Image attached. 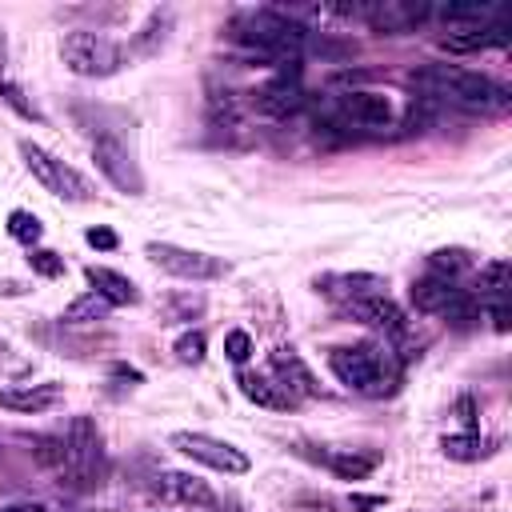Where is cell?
Listing matches in <instances>:
<instances>
[{"label":"cell","mask_w":512,"mask_h":512,"mask_svg":"<svg viewBox=\"0 0 512 512\" xmlns=\"http://www.w3.org/2000/svg\"><path fill=\"white\" fill-rule=\"evenodd\" d=\"M408 80L420 92V100H440V104H452V108H464V112H480V116H496V112H504L512 104L504 84H496L484 72L456 68V64H424Z\"/></svg>","instance_id":"6da1fadb"},{"label":"cell","mask_w":512,"mask_h":512,"mask_svg":"<svg viewBox=\"0 0 512 512\" xmlns=\"http://www.w3.org/2000/svg\"><path fill=\"white\" fill-rule=\"evenodd\" d=\"M232 44H240L248 56L272 64V68H284V64H296V56L304 48H312V28L300 24L292 12H276V8H260V12H244L232 20L228 28Z\"/></svg>","instance_id":"7a4b0ae2"},{"label":"cell","mask_w":512,"mask_h":512,"mask_svg":"<svg viewBox=\"0 0 512 512\" xmlns=\"http://www.w3.org/2000/svg\"><path fill=\"white\" fill-rule=\"evenodd\" d=\"M36 460L48 464L60 476V484L92 488V484H100V472H104V440H100V428L88 416H72L64 424V432L36 440Z\"/></svg>","instance_id":"3957f363"},{"label":"cell","mask_w":512,"mask_h":512,"mask_svg":"<svg viewBox=\"0 0 512 512\" xmlns=\"http://www.w3.org/2000/svg\"><path fill=\"white\" fill-rule=\"evenodd\" d=\"M328 368L344 388H352L360 396H388L400 384V360L384 344H372V340L332 348Z\"/></svg>","instance_id":"277c9868"},{"label":"cell","mask_w":512,"mask_h":512,"mask_svg":"<svg viewBox=\"0 0 512 512\" xmlns=\"http://www.w3.org/2000/svg\"><path fill=\"white\" fill-rule=\"evenodd\" d=\"M328 124L340 128V132H356V136H380V132L396 128V108H392V100L384 92L348 88V92L332 96Z\"/></svg>","instance_id":"5b68a950"},{"label":"cell","mask_w":512,"mask_h":512,"mask_svg":"<svg viewBox=\"0 0 512 512\" xmlns=\"http://www.w3.org/2000/svg\"><path fill=\"white\" fill-rule=\"evenodd\" d=\"M60 60L72 76H84V80H104V76H116L124 68V48L104 36V32H88V28H76V32H64L60 40Z\"/></svg>","instance_id":"8992f818"},{"label":"cell","mask_w":512,"mask_h":512,"mask_svg":"<svg viewBox=\"0 0 512 512\" xmlns=\"http://www.w3.org/2000/svg\"><path fill=\"white\" fill-rule=\"evenodd\" d=\"M20 156H24V168L32 172V180H36L44 192H52V196H60V200H72V204H88V200L96 196L92 180H88L84 172H76L72 164H64L60 156H52L48 148H40V144H32V140H20Z\"/></svg>","instance_id":"52a82bcc"},{"label":"cell","mask_w":512,"mask_h":512,"mask_svg":"<svg viewBox=\"0 0 512 512\" xmlns=\"http://www.w3.org/2000/svg\"><path fill=\"white\" fill-rule=\"evenodd\" d=\"M412 304L416 312L424 316H440L448 320L452 328H472L480 320V304L468 288L452 284V280H440V276H424L412 284Z\"/></svg>","instance_id":"ba28073f"},{"label":"cell","mask_w":512,"mask_h":512,"mask_svg":"<svg viewBox=\"0 0 512 512\" xmlns=\"http://www.w3.org/2000/svg\"><path fill=\"white\" fill-rule=\"evenodd\" d=\"M92 160H96L100 176H104L112 188H120V192H128V196H140V192H144V172H140V164H136L128 140L120 136V128H100V132L92 136Z\"/></svg>","instance_id":"9c48e42d"},{"label":"cell","mask_w":512,"mask_h":512,"mask_svg":"<svg viewBox=\"0 0 512 512\" xmlns=\"http://www.w3.org/2000/svg\"><path fill=\"white\" fill-rule=\"evenodd\" d=\"M144 256L160 272H168L176 280H196V284L200 280H220L228 272V264L220 256H208V252H196V248H180V244H168V240H148Z\"/></svg>","instance_id":"30bf717a"},{"label":"cell","mask_w":512,"mask_h":512,"mask_svg":"<svg viewBox=\"0 0 512 512\" xmlns=\"http://www.w3.org/2000/svg\"><path fill=\"white\" fill-rule=\"evenodd\" d=\"M168 444L176 452H184L188 460H196L204 468H216L224 476H244L252 468V460H248L244 448H236V444H228L220 436H208V432H172Z\"/></svg>","instance_id":"8fae6325"},{"label":"cell","mask_w":512,"mask_h":512,"mask_svg":"<svg viewBox=\"0 0 512 512\" xmlns=\"http://www.w3.org/2000/svg\"><path fill=\"white\" fill-rule=\"evenodd\" d=\"M252 104H256L264 116H276V120H284V116L300 112V104H304L300 68H296V64H284V68H276V76L252 92Z\"/></svg>","instance_id":"7c38bea8"},{"label":"cell","mask_w":512,"mask_h":512,"mask_svg":"<svg viewBox=\"0 0 512 512\" xmlns=\"http://www.w3.org/2000/svg\"><path fill=\"white\" fill-rule=\"evenodd\" d=\"M344 316L356 320V324H364V328H372V332H380V336H388V340H400V336L408 332V316H404V308H400L396 300H388L384 292H380V296H364V300L344 304Z\"/></svg>","instance_id":"4fadbf2b"},{"label":"cell","mask_w":512,"mask_h":512,"mask_svg":"<svg viewBox=\"0 0 512 512\" xmlns=\"http://www.w3.org/2000/svg\"><path fill=\"white\" fill-rule=\"evenodd\" d=\"M152 492L160 496V504H176V508H212V504H216L212 488H208L200 476L176 472V468L156 472V476H152Z\"/></svg>","instance_id":"5bb4252c"},{"label":"cell","mask_w":512,"mask_h":512,"mask_svg":"<svg viewBox=\"0 0 512 512\" xmlns=\"http://www.w3.org/2000/svg\"><path fill=\"white\" fill-rule=\"evenodd\" d=\"M312 288L320 292V296H328L332 304H352V300H364V296H380L388 284H384V276H376V272H320L316 280H312Z\"/></svg>","instance_id":"9a60e30c"},{"label":"cell","mask_w":512,"mask_h":512,"mask_svg":"<svg viewBox=\"0 0 512 512\" xmlns=\"http://www.w3.org/2000/svg\"><path fill=\"white\" fill-rule=\"evenodd\" d=\"M360 16L376 28V32H408L416 24H424L432 16V4H412V0H380V4H360Z\"/></svg>","instance_id":"2e32d148"},{"label":"cell","mask_w":512,"mask_h":512,"mask_svg":"<svg viewBox=\"0 0 512 512\" xmlns=\"http://www.w3.org/2000/svg\"><path fill=\"white\" fill-rule=\"evenodd\" d=\"M268 368H272V380H276L280 388H288L296 400H304V396H320V384H316L312 368L300 360L296 348H272Z\"/></svg>","instance_id":"e0dca14e"},{"label":"cell","mask_w":512,"mask_h":512,"mask_svg":"<svg viewBox=\"0 0 512 512\" xmlns=\"http://www.w3.org/2000/svg\"><path fill=\"white\" fill-rule=\"evenodd\" d=\"M236 384H240V392H244V400H252L256 408H268V412H288V408H296L300 400L288 392V388H280L272 376H264V372H236Z\"/></svg>","instance_id":"ac0fdd59"},{"label":"cell","mask_w":512,"mask_h":512,"mask_svg":"<svg viewBox=\"0 0 512 512\" xmlns=\"http://www.w3.org/2000/svg\"><path fill=\"white\" fill-rule=\"evenodd\" d=\"M84 280L92 284V292L100 296V300H108L112 308H128V304H140V288L124 276V272H116V268H104V264H88L84 268Z\"/></svg>","instance_id":"d6986e66"},{"label":"cell","mask_w":512,"mask_h":512,"mask_svg":"<svg viewBox=\"0 0 512 512\" xmlns=\"http://www.w3.org/2000/svg\"><path fill=\"white\" fill-rule=\"evenodd\" d=\"M64 396L60 384H16V388H0V408L8 412H48L56 408Z\"/></svg>","instance_id":"ffe728a7"},{"label":"cell","mask_w":512,"mask_h":512,"mask_svg":"<svg viewBox=\"0 0 512 512\" xmlns=\"http://www.w3.org/2000/svg\"><path fill=\"white\" fill-rule=\"evenodd\" d=\"M504 44H508V28H504V24L456 28V32H444V36H440V48H444V52H456V56L484 52V48H504Z\"/></svg>","instance_id":"44dd1931"},{"label":"cell","mask_w":512,"mask_h":512,"mask_svg":"<svg viewBox=\"0 0 512 512\" xmlns=\"http://www.w3.org/2000/svg\"><path fill=\"white\" fill-rule=\"evenodd\" d=\"M432 16H440L448 24V32L500 24V8H492V4H440V8H432Z\"/></svg>","instance_id":"7402d4cb"},{"label":"cell","mask_w":512,"mask_h":512,"mask_svg":"<svg viewBox=\"0 0 512 512\" xmlns=\"http://www.w3.org/2000/svg\"><path fill=\"white\" fill-rule=\"evenodd\" d=\"M320 464H328L340 480H364L372 468H376V456H360V452H348V448H328V452H316Z\"/></svg>","instance_id":"603a6c76"},{"label":"cell","mask_w":512,"mask_h":512,"mask_svg":"<svg viewBox=\"0 0 512 512\" xmlns=\"http://www.w3.org/2000/svg\"><path fill=\"white\" fill-rule=\"evenodd\" d=\"M440 452H444L448 460L472 464V460H484V456L492 452V444H488L484 436H476V432H456V436H444V440H440Z\"/></svg>","instance_id":"cb8c5ba5"},{"label":"cell","mask_w":512,"mask_h":512,"mask_svg":"<svg viewBox=\"0 0 512 512\" xmlns=\"http://www.w3.org/2000/svg\"><path fill=\"white\" fill-rule=\"evenodd\" d=\"M208 124L220 128V132L240 128V124H244V116H240V100H236L232 92L212 88V92H208Z\"/></svg>","instance_id":"d4e9b609"},{"label":"cell","mask_w":512,"mask_h":512,"mask_svg":"<svg viewBox=\"0 0 512 512\" xmlns=\"http://www.w3.org/2000/svg\"><path fill=\"white\" fill-rule=\"evenodd\" d=\"M468 268H472V260H468L464 248H436V252L428 256V276H440V280H452V284H456Z\"/></svg>","instance_id":"484cf974"},{"label":"cell","mask_w":512,"mask_h":512,"mask_svg":"<svg viewBox=\"0 0 512 512\" xmlns=\"http://www.w3.org/2000/svg\"><path fill=\"white\" fill-rule=\"evenodd\" d=\"M108 308H112L108 300H100L96 292H84V296H76V300L64 308L60 320H64V324H92V320H104Z\"/></svg>","instance_id":"4316f807"},{"label":"cell","mask_w":512,"mask_h":512,"mask_svg":"<svg viewBox=\"0 0 512 512\" xmlns=\"http://www.w3.org/2000/svg\"><path fill=\"white\" fill-rule=\"evenodd\" d=\"M8 236H12V240H20V244H28V248H36V244H40V236H44V224H40V216H36V212L16 208V212H8Z\"/></svg>","instance_id":"83f0119b"},{"label":"cell","mask_w":512,"mask_h":512,"mask_svg":"<svg viewBox=\"0 0 512 512\" xmlns=\"http://www.w3.org/2000/svg\"><path fill=\"white\" fill-rule=\"evenodd\" d=\"M168 28H172V12H168V8H164V12H152V16H148V24L140 28L144 36L136 40V48H140V52H156V40L164 44Z\"/></svg>","instance_id":"f1b7e54d"},{"label":"cell","mask_w":512,"mask_h":512,"mask_svg":"<svg viewBox=\"0 0 512 512\" xmlns=\"http://www.w3.org/2000/svg\"><path fill=\"white\" fill-rule=\"evenodd\" d=\"M28 268L44 280H56V276H64V256H56L48 248H28Z\"/></svg>","instance_id":"f546056e"},{"label":"cell","mask_w":512,"mask_h":512,"mask_svg":"<svg viewBox=\"0 0 512 512\" xmlns=\"http://www.w3.org/2000/svg\"><path fill=\"white\" fill-rule=\"evenodd\" d=\"M176 360L180 364H200L204 360V352H208V340H204V332H184L180 340H176Z\"/></svg>","instance_id":"4dcf8cb0"},{"label":"cell","mask_w":512,"mask_h":512,"mask_svg":"<svg viewBox=\"0 0 512 512\" xmlns=\"http://www.w3.org/2000/svg\"><path fill=\"white\" fill-rule=\"evenodd\" d=\"M200 308H204V296H172V300L164 304V324H176V320H192Z\"/></svg>","instance_id":"1f68e13d"},{"label":"cell","mask_w":512,"mask_h":512,"mask_svg":"<svg viewBox=\"0 0 512 512\" xmlns=\"http://www.w3.org/2000/svg\"><path fill=\"white\" fill-rule=\"evenodd\" d=\"M0 100H4L8 108H16L24 120H44V116L24 100V88H20V84H12V80H4V84H0Z\"/></svg>","instance_id":"d6a6232c"},{"label":"cell","mask_w":512,"mask_h":512,"mask_svg":"<svg viewBox=\"0 0 512 512\" xmlns=\"http://www.w3.org/2000/svg\"><path fill=\"white\" fill-rule=\"evenodd\" d=\"M224 356H228L232 364H244V360L252 356V336H248L244 328H232V332L224 336Z\"/></svg>","instance_id":"836d02e7"},{"label":"cell","mask_w":512,"mask_h":512,"mask_svg":"<svg viewBox=\"0 0 512 512\" xmlns=\"http://www.w3.org/2000/svg\"><path fill=\"white\" fill-rule=\"evenodd\" d=\"M84 240H88L92 248H104V252H108V248H116V232H112V228H100V224H96V228H88V232H84Z\"/></svg>","instance_id":"e575fe53"},{"label":"cell","mask_w":512,"mask_h":512,"mask_svg":"<svg viewBox=\"0 0 512 512\" xmlns=\"http://www.w3.org/2000/svg\"><path fill=\"white\" fill-rule=\"evenodd\" d=\"M356 512H368V508H384V496H360V492H352V500H348Z\"/></svg>","instance_id":"d590c367"},{"label":"cell","mask_w":512,"mask_h":512,"mask_svg":"<svg viewBox=\"0 0 512 512\" xmlns=\"http://www.w3.org/2000/svg\"><path fill=\"white\" fill-rule=\"evenodd\" d=\"M0 512H48L44 504H32V500H24V504H8V508H0Z\"/></svg>","instance_id":"8d00e7d4"},{"label":"cell","mask_w":512,"mask_h":512,"mask_svg":"<svg viewBox=\"0 0 512 512\" xmlns=\"http://www.w3.org/2000/svg\"><path fill=\"white\" fill-rule=\"evenodd\" d=\"M4 64H8V36L0 32V84H4Z\"/></svg>","instance_id":"74e56055"}]
</instances>
